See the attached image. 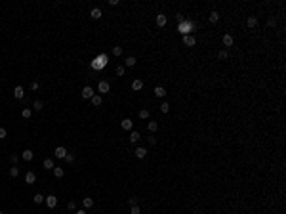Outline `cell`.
<instances>
[{
    "label": "cell",
    "mask_w": 286,
    "mask_h": 214,
    "mask_svg": "<svg viewBox=\"0 0 286 214\" xmlns=\"http://www.w3.org/2000/svg\"><path fill=\"white\" fill-rule=\"evenodd\" d=\"M54 155H55L57 159H65V157H67V149H65L63 145H59V147L54 149Z\"/></svg>",
    "instance_id": "cell-1"
},
{
    "label": "cell",
    "mask_w": 286,
    "mask_h": 214,
    "mask_svg": "<svg viewBox=\"0 0 286 214\" xmlns=\"http://www.w3.org/2000/svg\"><path fill=\"white\" fill-rule=\"evenodd\" d=\"M44 201H46V207H48V208H55V205H57V197H55V195H48Z\"/></svg>",
    "instance_id": "cell-2"
},
{
    "label": "cell",
    "mask_w": 286,
    "mask_h": 214,
    "mask_svg": "<svg viewBox=\"0 0 286 214\" xmlns=\"http://www.w3.org/2000/svg\"><path fill=\"white\" fill-rule=\"evenodd\" d=\"M97 90H99L101 94H107L109 90H111V84H109L107 80H101V82H99V84H97Z\"/></svg>",
    "instance_id": "cell-3"
},
{
    "label": "cell",
    "mask_w": 286,
    "mask_h": 214,
    "mask_svg": "<svg viewBox=\"0 0 286 214\" xmlns=\"http://www.w3.org/2000/svg\"><path fill=\"white\" fill-rule=\"evenodd\" d=\"M80 94H82L84 100H92V96H94V90H92V86H84Z\"/></svg>",
    "instance_id": "cell-4"
},
{
    "label": "cell",
    "mask_w": 286,
    "mask_h": 214,
    "mask_svg": "<svg viewBox=\"0 0 286 214\" xmlns=\"http://www.w3.org/2000/svg\"><path fill=\"white\" fill-rule=\"evenodd\" d=\"M189 29H191V25H189V23H187V21H181V23H179V25H178V31L181 33L183 37H185V35H187V33H189Z\"/></svg>",
    "instance_id": "cell-5"
},
{
    "label": "cell",
    "mask_w": 286,
    "mask_h": 214,
    "mask_svg": "<svg viewBox=\"0 0 286 214\" xmlns=\"http://www.w3.org/2000/svg\"><path fill=\"white\" fill-rule=\"evenodd\" d=\"M195 42H197V38L193 37V35H185L183 37V44L185 46H195Z\"/></svg>",
    "instance_id": "cell-6"
},
{
    "label": "cell",
    "mask_w": 286,
    "mask_h": 214,
    "mask_svg": "<svg viewBox=\"0 0 286 214\" xmlns=\"http://www.w3.org/2000/svg\"><path fill=\"white\" fill-rule=\"evenodd\" d=\"M13 96H15V100H21V98L25 96V90H23V86H15V90H13Z\"/></svg>",
    "instance_id": "cell-7"
},
{
    "label": "cell",
    "mask_w": 286,
    "mask_h": 214,
    "mask_svg": "<svg viewBox=\"0 0 286 214\" xmlns=\"http://www.w3.org/2000/svg\"><path fill=\"white\" fill-rule=\"evenodd\" d=\"M135 157L137 159H145L147 157V149L145 147H137V149H135Z\"/></svg>",
    "instance_id": "cell-8"
},
{
    "label": "cell",
    "mask_w": 286,
    "mask_h": 214,
    "mask_svg": "<svg viewBox=\"0 0 286 214\" xmlns=\"http://www.w3.org/2000/svg\"><path fill=\"white\" fill-rule=\"evenodd\" d=\"M25 182L27 183H34L36 182V174H34V172H27L25 174Z\"/></svg>",
    "instance_id": "cell-9"
},
{
    "label": "cell",
    "mask_w": 286,
    "mask_h": 214,
    "mask_svg": "<svg viewBox=\"0 0 286 214\" xmlns=\"http://www.w3.org/2000/svg\"><path fill=\"white\" fill-rule=\"evenodd\" d=\"M157 25H159V27H164L166 25V15H164V13H159V15H157Z\"/></svg>",
    "instance_id": "cell-10"
},
{
    "label": "cell",
    "mask_w": 286,
    "mask_h": 214,
    "mask_svg": "<svg viewBox=\"0 0 286 214\" xmlns=\"http://www.w3.org/2000/svg\"><path fill=\"white\" fill-rule=\"evenodd\" d=\"M21 157H23V161H32V157H34V153H32L31 149H25Z\"/></svg>",
    "instance_id": "cell-11"
},
{
    "label": "cell",
    "mask_w": 286,
    "mask_h": 214,
    "mask_svg": "<svg viewBox=\"0 0 286 214\" xmlns=\"http://www.w3.org/2000/svg\"><path fill=\"white\" fill-rule=\"evenodd\" d=\"M246 25H248V29H254V27H258V17H248Z\"/></svg>",
    "instance_id": "cell-12"
},
{
    "label": "cell",
    "mask_w": 286,
    "mask_h": 214,
    "mask_svg": "<svg viewBox=\"0 0 286 214\" xmlns=\"http://www.w3.org/2000/svg\"><path fill=\"white\" fill-rule=\"evenodd\" d=\"M132 88L135 90V92H137V90H141V88H143V80H139V78H135V80L132 82Z\"/></svg>",
    "instance_id": "cell-13"
},
{
    "label": "cell",
    "mask_w": 286,
    "mask_h": 214,
    "mask_svg": "<svg viewBox=\"0 0 286 214\" xmlns=\"http://www.w3.org/2000/svg\"><path fill=\"white\" fill-rule=\"evenodd\" d=\"M63 174H65V170L61 166H54V176L55 178H63Z\"/></svg>",
    "instance_id": "cell-14"
},
{
    "label": "cell",
    "mask_w": 286,
    "mask_h": 214,
    "mask_svg": "<svg viewBox=\"0 0 286 214\" xmlns=\"http://www.w3.org/2000/svg\"><path fill=\"white\" fill-rule=\"evenodd\" d=\"M132 124H133V122H132L130 119H124V120L120 122V126L124 128V130H132Z\"/></svg>",
    "instance_id": "cell-15"
},
{
    "label": "cell",
    "mask_w": 286,
    "mask_h": 214,
    "mask_svg": "<svg viewBox=\"0 0 286 214\" xmlns=\"http://www.w3.org/2000/svg\"><path fill=\"white\" fill-rule=\"evenodd\" d=\"M82 205H84V208H92L94 207V199H92V197H84Z\"/></svg>",
    "instance_id": "cell-16"
},
{
    "label": "cell",
    "mask_w": 286,
    "mask_h": 214,
    "mask_svg": "<svg viewBox=\"0 0 286 214\" xmlns=\"http://www.w3.org/2000/svg\"><path fill=\"white\" fill-rule=\"evenodd\" d=\"M32 109H34V111H42V109H44L42 100H36V101H34V103H32Z\"/></svg>",
    "instance_id": "cell-17"
},
{
    "label": "cell",
    "mask_w": 286,
    "mask_h": 214,
    "mask_svg": "<svg viewBox=\"0 0 286 214\" xmlns=\"http://www.w3.org/2000/svg\"><path fill=\"white\" fill-rule=\"evenodd\" d=\"M90 15H92V19H99L101 17V10H99V8H94V10L90 12Z\"/></svg>",
    "instance_id": "cell-18"
},
{
    "label": "cell",
    "mask_w": 286,
    "mask_h": 214,
    "mask_svg": "<svg viewBox=\"0 0 286 214\" xmlns=\"http://www.w3.org/2000/svg\"><path fill=\"white\" fill-rule=\"evenodd\" d=\"M155 96H159V98H164V96H166V90L162 88V86H157V88H155Z\"/></svg>",
    "instance_id": "cell-19"
},
{
    "label": "cell",
    "mask_w": 286,
    "mask_h": 214,
    "mask_svg": "<svg viewBox=\"0 0 286 214\" xmlns=\"http://www.w3.org/2000/svg\"><path fill=\"white\" fill-rule=\"evenodd\" d=\"M101 101H103V100H101V96H95V94L92 96V103H94L95 107H99V105H101Z\"/></svg>",
    "instance_id": "cell-20"
},
{
    "label": "cell",
    "mask_w": 286,
    "mask_h": 214,
    "mask_svg": "<svg viewBox=\"0 0 286 214\" xmlns=\"http://www.w3.org/2000/svg\"><path fill=\"white\" fill-rule=\"evenodd\" d=\"M44 199H46V197L42 195V193H36V195L32 197V201L36 203V205H40V203H44Z\"/></svg>",
    "instance_id": "cell-21"
},
{
    "label": "cell",
    "mask_w": 286,
    "mask_h": 214,
    "mask_svg": "<svg viewBox=\"0 0 286 214\" xmlns=\"http://www.w3.org/2000/svg\"><path fill=\"white\" fill-rule=\"evenodd\" d=\"M223 44L225 46H233V37H231V35H225V37H223Z\"/></svg>",
    "instance_id": "cell-22"
},
{
    "label": "cell",
    "mask_w": 286,
    "mask_h": 214,
    "mask_svg": "<svg viewBox=\"0 0 286 214\" xmlns=\"http://www.w3.org/2000/svg\"><path fill=\"white\" fill-rule=\"evenodd\" d=\"M44 168L54 170V159H44Z\"/></svg>",
    "instance_id": "cell-23"
},
{
    "label": "cell",
    "mask_w": 286,
    "mask_h": 214,
    "mask_svg": "<svg viewBox=\"0 0 286 214\" xmlns=\"http://www.w3.org/2000/svg\"><path fill=\"white\" fill-rule=\"evenodd\" d=\"M217 19H219V13H217V12L210 13V23H217Z\"/></svg>",
    "instance_id": "cell-24"
},
{
    "label": "cell",
    "mask_w": 286,
    "mask_h": 214,
    "mask_svg": "<svg viewBox=\"0 0 286 214\" xmlns=\"http://www.w3.org/2000/svg\"><path fill=\"white\" fill-rule=\"evenodd\" d=\"M139 138H141L139 132H132V134H130V142H132V144H135V142H137Z\"/></svg>",
    "instance_id": "cell-25"
},
{
    "label": "cell",
    "mask_w": 286,
    "mask_h": 214,
    "mask_svg": "<svg viewBox=\"0 0 286 214\" xmlns=\"http://www.w3.org/2000/svg\"><path fill=\"white\" fill-rule=\"evenodd\" d=\"M133 65H135V57H133V56L126 57V67H133Z\"/></svg>",
    "instance_id": "cell-26"
},
{
    "label": "cell",
    "mask_w": 286,
    "mask_h": 214,
    "mask_svg": "<svg viewBox=\"0 0 286 214\" xmlns=\"http://www.w3.org/2000/svg\"><path fill=\"white\" fill-rule=\"evenodd\" d=\"M10 176H13V178L19 176V168L17 166H12V168H10Z\"/></svg>",
    "instance_id": "cell-27"
},
{
    "label": "cell",
    "mask_w": 286,
    "mask_h": 214,
    "mask_svg": "<svg viewBox=\"0 0 286 214\" xmlns=\"http://www.w3.org/2000/svg\"><path fill=\"white\" fill-rule=\"evenodd\" d=\"M21 117H23V119H29V117H31V109H29V107H25V109L21 111Z\"/></svg>",
    "instance_id": "cell-28"
},
{
    "label": "cell",
    "mask_w": 286,
    "mask_h": 214,
    "mask_svg": "<svg viewBox=\"0 0 286 214\" xmlns=\"http://www.w3.org/2000/svg\"><path fill=\"white\" fill-rule=\"evenodd\" d=\"M147 128H149V132H155V130L159 128V124H157V122L153 120V122H149V124H147Z\"/></svg>",
    "instance_id": "cell-29"
},
{
    "label": "cell",
    "mask_w": 286,
    "mask_h": 214,
    "mask_svg": "<svg viewBox=\"0 0 286 214\" xmlns=\"http://www.w3.org/2000/svg\"><path fill=\"white\" fill-rule=\"evenodd\" d=\"M120 54H122V48L120 46H114L113 48V56H120Z\"/></svg>",
    "instance_id": "cell-30"
},
{
    "label": "cell",
    "mask_w": 286,
    "mask_h": 214,
    "mask_svg": "<svg viewBox=\"0 0 286 214\" xmlns=\"http://www.w3.org/2000/svg\"><path fill=\"white\" fill-rule=\"evenodd\" d=\"M147 117H149V111H147V109H141L139 111V119H147Z\"/></svg>",
    "instance_id": "cell-31"
},
{
    "label": "cell",
    "mask_w": 286,
    "mask_h": 214,
    "mask_svg": "<svg viewBox=\"0 0 286 214\" xmlns=\"http://www.w3.org/2000/svg\"><path fill=\"white\" fill-rule=\"evenodd\" d=\"M6 136H8V130H6V128H2V126H0V140H4Z\"/></svg>",
    "instance_id": "cell-32"
},
{
    "label": "cell",
    "mask_w": 286,
    "mask_h": 214,
    "mask_svg": "<svg viewBox=\"0 0 286 214\" xmlns=\"http://www.w3.org/2000/svg\"><path fill=\"white\" fill-rule=\"evenodd\" d=\"M160 111H162V113H168V111H170V105H168V103H162V105H160Z\"/></svg>",
    "instance_id": "cell-33"
},
{
    "label": "cell",
    "mask_w": 286,
    "mask_h": 214,
    "mask_svg": "<svg viewBox=\"0 0 286 214\" xmlns=\"http://www.w3.org/2000/svg\"><path fill=\"white\" fill-rule=\"evenodd\" d=\"M116 75H118V76H124V67H122V65H118V67H116Z\"/></svg>",
    "instance_id": "cell-34"
},
{
    "label": "cell",
    "mask_w": 286,
    "mask_h": 214,
    "mask_svg": "<svg viewBox=\"0 0 286 214\" xmlns=\"http://www.w3.org/2000/svg\"><path fill=\"white\" fill-rule=\"evenodd\" d=\"M139 212H141V210H139V207H137V205H133L132 210H130V214H139Z\"/></svg>",
    "instance_id": "cell-35"
},
{
    "label": "cell",
    "mask_w": 286,
    "mask_h": 214,
    "mask_svg": "<svg viewBox=\"0 0 286 214\" xmlns=\"http://www.w3.org/2000/svg\"><path fill=\"white\" fill-rule=\"evenodd\" d=\"M75 207H76L75 201H69V203H67V208H69V210H75Z\"/></svg>",
    "instance_id": "cell-36"
},
{
    "label": "cell",
    "mask_w": 286,
    "mask_h": 214,
    "mask_svg": "<svg viewBox=\"0 0 286 214\" xmlns=\"http://www.w3.org/2000/svg\"><path fill=\"white\" fill-rule=\"evenodd\" d=\"M65 161H67V163H75V155H69V153H67V157H65Z\"/></svg>",
    "instance_id": "cell-37"
},
{
    "label": "cell",
    "mask_w": 286,
    "mask_h": 214,
    "mask_svg": "<svg viewBox=\"0 0 286 214\" xmlns=\"http://www.w3.org/2000/svg\"><path fill=\"white\" fill-rule=\"evenodd\" d=\"M10 161H12V163H15V164H17L19 157H17V155H15V153H13V155H10Z\"/></svg>",
    "instance_id": "cell-38"
},
{
    "label": "cell",
    "mask_w": 286,
    "mask_h": 214,
    "mask_svg": "<svg viewBox=\"0 0 286 214\" xmlns=\"http://www.w3.org/2000/svg\"><path fill=\"white\" fill-rule=\"evenodd\" d=\"M219 57H221V59H227V52L221 50V52H219Z\"/></svg>",
    "instance_id": "cell-39"
},
{
    "label": "cell",
    "mask_w": 286,
    "mask_h": 214,
    "mask_svg": "<svg viewBox=\"0 0 286 214\" xmlns=\"http://www.w3.org/2000/svg\"><path fill=\"white\" fill-rule=\"evenodd\" d=\"M149 144L155 145V144H157V138H153V136H151V138H149Z\"/></svg>",
    "instance_id": "cell-40"
},
{
    "label": "cell",
    "mask_w": 286,
    "mask_h": 214,
    "mask_svg": "<svg viewBox=\"0 0 286 214\" xmlns=\"http://www.w3.org/2000/svg\"><path fill=\"white\" fill-rule=\"evenodd\" d=\"M76 214H88L86 210H76Z\"/></svg>",
    "instance_id": "cell-41"
},
{
    "label": "cell",
    "mask_w": 286,
    "mask_h": 214,
    "mask_svg": "<svg viewBox=\"0 0 286 214\" xmlns=\"http://www.w3.org/2000/svg\"><path fill=\"white\" fill-rule=\"evenodd\" d=\"M0 214H4V212H2V210H0Z\"/></svg>",
    "instance_id": "cell-42"
}]
</instances>
